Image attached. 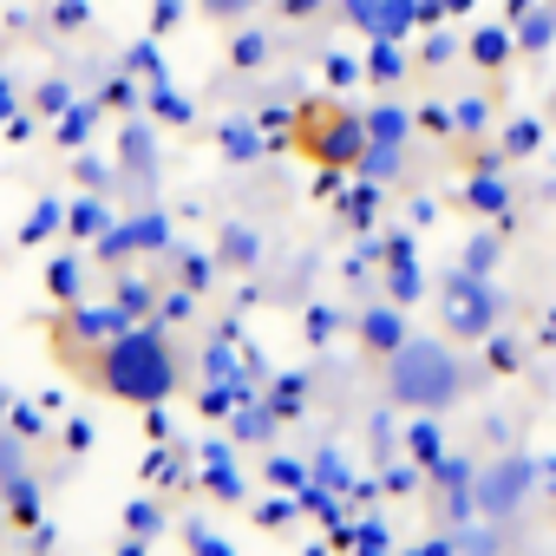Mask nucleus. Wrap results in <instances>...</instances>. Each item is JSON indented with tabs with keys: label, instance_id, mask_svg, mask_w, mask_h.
<instances>
[{
	"label": "nucleus",
	"instance_id": "obj_4",
	"mask_svg": "<svg viewBox=\"0 0 556 556\" xmlns=\"http://www.w3.org/2000/svg\"><path fill=\"white\" fill-rule=\"evenodd\" d=\"M282 8H289V14H315V0H282Z\"/></svg>",
	"mask_w": 556,
	"mask_h": 556
},
{
	"label": "nucleus",
	"instance_id": "obj_1",
	"mask_svg": "<svg viewBox=\"0 0 556 556\" xmlns=\"http://www.w3.org/2000/svg\"><path fill=\"white\" fill-rule=\"evenodd\" d=\"M289 144H295V157H308V164H321V170L361 164V125H354V112L334 105V99H308V105L295 112Z\"/></svg>",
	"mask_w": 556,
	"mask_h": 556
},
{
	"label": "nucleus",
	"instance_id": "obj_2",
	"mask_svg": "<svg viewBox=\"0 0 556 556\" xmlns=\"http://www.w3.org/2000/svg\"><path fill=\"white\" fill-rule=\"evenodd\" d=\"M105 367H112L105 387L125 393V400H157L170 387V367H164V348L157 341H125V348L105 354Z\"/></svg>",
	"mask_w": 556,
	"mask_h": 556
},
{
	"label": "nucleus",
	"instance_id": "obj_5",
	"mask_svg": "<svg viewBox=\"0 0 556 556\" xmlns=\"http://www.w3.org/2000/svg\"><path fill=\"white\" fill-rule=\"evenodd\" d=\"M445 8H452V14H465V8H471V0H445Z\"/></svg>",
	"mask_w": 556,
	"mask_h": 556
},
{
	"label": "nucleus",
	"instance_id": "obj_3",
	"mask_svg": "<svg viewBox=\"0 0 556 556\" xmlns=\"http://www.w3.org/2000/svg\"><path fill=\"white\" fill-rule=\"evenodd\" d=\"M471 53H478V66H497V60H510V40L504 34H478Z\"/></svg>",
	"mask_w": 556,
	"mask_h": 556
}]
</instances>
